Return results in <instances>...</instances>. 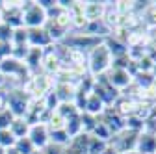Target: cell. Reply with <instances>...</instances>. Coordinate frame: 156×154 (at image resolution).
I'll return each instance as SVG.
<instances>
[{
	"label": "cell",
	"instance_id": "6da1fadb",
	"mask_svg": "<svg viewBox=\"0 0 156 154\" xmlns=\"http://www.w3.org/2000/svg\"><path fill=\"white\" fill-rule=\"evenodd\" d=\"M112 63H113V56L104 41L99 43L95 48H91L86 56V69H87V74L93 76V78L106 74L110 71Z\"/></svg>",
	"mask_w": 156,
	"mask_h": 154
},
{
	"label": "cell",
	"instance_id": "7a4b0ae2",
	"mask_svg": "<svg viewBox=\"0 0 156 154\" xmlns=\"http://www.w3.org/2000/svg\"><path fill=\"white\" fill-rule=\"evenodd\" d=\"M6 108L15 119H24L30 108V97L23 91V87L9 89L6 93Z\"/></svg>",
	"mask_w": 156,
	"mask_h": 154
},
{
	"label": "cell",
	"instance_id": "3957f363",
	"mask_svg": "<svg viewBox=\"0 0 156 154\" xmlns=\"http://www.w3.org/2000/svg\"><path fill=\"white\" fill-rule=\"evenodd\" d=\"M47 21H48L47 11L37 2H24V8H23V26L26 30L45 28Z\"/></svg>",
	"mask_w": 156,
	"mask_h": 154
},
{
	"label": "cell",
	"instance_id": "277c9868",
	"mask_svg": "<svg viewBox=\"0 0 156 154\" xmlns=\"http://www.w3.org/2000/svg\"><path fill=\"white\" fill-rule=\"evenodd\" d=\"M106 82L119 93H125L128 87H132L134 84V76L128 72V69H123V67H110V71L104 74Z\"/></svg>",
	"mask_w": 156,
	"mask_h": 154
},
{
	"label": "cell",
	"instance_id": "5b68a950",
	"mask_svg": "<svg viewBox=\"0 0 156 154\" xmlns=\"http://www.w3.org/2000/svg\"><path fill=\"white\" fill-rule=\"evenodd\" d=\"M93 93L104 102L106 108H112V106L115 104V100L121 97V93L115 91V89L106 82L104 74H102V76H97V78H95V82H93Z\"/></svg>",
	"mask_w": 156,
	"mask_h": 154
},
{
	"label": "cell",
	"instance_id": "8992f818",
	"mask_svg": "<svg viewBox=\"0 0 156 154\" xmlns=\"http://www.w3.org/2000/svg\"><path fill=\"white\" fill-rule=\"evenodd\" d=\"M138 136L140 132H134V130H128L125 128L121 134H117V136L112 138L110 145L117 150V152H130V150H136V141H138Z\"/></svg>",
	"mask_w": 156,
	"mask_h": 154
},
{
	"label": "cell",
	"instance_id": "52a82bcc",
	"mask_svg": "<svg viewBox=\"0 0 156 154\" xmlns=\"http://www.w3.org/2000/svg\"><path fill=\"white\" fill-rule=\"evenodd\" d=\"M28 139L32 141L35 150H45L50 143V132L48 126L45 123H35L30 124V132H28Z\"/></svg>",
	"mask_w": 156,
	"mask_h": 154
},
{
	"label": "cell",
	"instance_id": "ba28073f",
	"mask_svg": "<svg viewBox=\"0 0 156 154\" xmlns=\"http://www.w3.org/2000/svg\"><path fill=\"white\" fill-rule=\"evenodd\" d=\"M99 121L112 132V136H117V134H121V132L126 128L125 119H123L113 108H106V110L99 115Z\"/></svg>",
	"mask_w": 156,
	"mask_h": 154
},
{
	"label": "cell",
	"instance_id": "9c48e42d",
	"mask_svg": "<svg viewBox=\"0 0 156 154\" xmlns=\"http://www.w3.org/2000/svg\"><path fill=\"white\" fill-rule=\"evenodd\" d=\"M62 65H63V63H62V58H60V54L56 52L54 45L48 47V50H45L43 61H41V69L45 71V74H48V76H56L58 72H60Z\"/></svg>",
	"mask_w": 156,
	"mask_h": 154
},
{
	"label": "cell",
	"instance_id": "30bf717a",
	"mask_svg": "<svg viewBox=\"0 0 156 154\" xmlns=\"http://www.w3.org/2000/svg\"><path fill=\"white\" fill-rule=\"evenodd\" d=\"M136 152L156 154V134L149 130H141L138 136V141H136Z\"/></svg>",
	"mask_w": 156,
	"mask_h": 154
},
{
	"label": "cell",
	"instance_id": "8fae6325",
	"mask_svg": "<svg viewBox=\"0 0 156 154\" xmlns=\"http://www.w3.org/2000/svg\"><path fill=\"white\" fill-rule=\"evenodd\" d=\"M104 13H106V2H84V19L87 23H95V21H102L104 19Z\"/></svg>",
	"mask_w": 156,
	"mask_h": 154
},
{
	"label": "cell",
	"instance_id": "7c38bea8",
	"mask_svg": "<svg viewBox=\"0 0 156 154\" xmlns=\"http://www.w3.org/2000/svg\"><path fill=\"white\" fill-rule=\"evenodd\" d=\"M28 47H35V48H48V47H52V41H50L48 33L45 32V28L28 30Z\"/></svg>",
	"mask_w": 156,
	"mask_h": 154
},
{
	"label": "cell",
	"instance_id": "4fadbf2b",
	"mask_svg": "<svg viewBox=\"0 0 156 154\" xmlns=\"http://www.w3.org/2000/svg\"><path fill=\"white\" fill-rule=\"evenodd\" d=\"M43 56H45V48H35V47H30L28 48V54L24 58V65L26 69L32 72V74H37L39 67H41V61H43Z\"/></svg>",
	"mask_w": 156,
	"mask_h": 154
},
{
	"label": "cell",
	"instance_id": "5bb4252c",
	"mask_svg": "<svg viewBox=\"0 0 156 154\" xmlns=\"http://www.w3.org/2000/svg\"><path fill=\"white\" fill-rule=\"evenodd\" d=\"M140 21H141V26L145 28V32H149V33L156 32V2H149L145 6V9L140 13Z\"/></svg>",
	"mask_w": 156,
	"mask_h": 154
},
{
	"label": "cell",
	"instance_id": "9a60e30c",
	"mask_svg": "<svg viewBox=\"0 0 156 154\" xmlns=\"http://www.w3.org/2000/svg\"><path fill=\"white\" fill-rule=\"evenodd\" d=\"M106 110V106H104V102L97 97V95L91 91L89 95H87V99H86V108H84V113H89V115H93V117H99V115L102 113Z\"/></svg>",
	"mask_w": 156,
	"mask_h": 154
},
{
	"label": "cell",
	"instance_id": "2e32d148",
	"mask_svg": "<svg viewBox=\"0 0 156 154\" xmlns=\"http://www.w3.org/2000/svg\"><path fill=\"white\" fill-rule=\"evenodd\" d=\"M9 132L15 136V139L28 138V132H30V123H28L26 119H13V123L9 124Z\"/></svg>",
	"mask_w": 156,
	"mask_h": 154
},
{
	"label": "cell",
	"instance_id": "e0dca14e",
	"mask_svg": "<svg viewBox=\"0 0 156 154\" xmlns=\"http://www.w3.org/2000/svg\"><path fill=\"white\" fill-rule=\"evenodd\" d=\"M65 132H67V136H69L71 139H74L76 136H80V134H82V121H80V113L65 121Z\"/></svg>",
	"mask_w": 156,
	"mask_h": 154
},
{
	"label": "cell",
	"instance_id": "ac0fdd59",
	"mask_svg": "<svg viewBox=\"0 0 156 154\" xmlns=\"http://www.w3.org/2000/svg\"><path fill=\"white\" fill-rule=\"evenodd\" d=\"M97 119H99V117H97ZM91 136H93V138H97V139H101V141H106V143H110V141H112V138H113V136H112V132H110V130L101 123V121L97 123V126L91 130Z\"/></svg>",
	"mask_w": 156,
	"mask_h": 154
},
{
	"label": "cell",
	"instance_id": "d6986e66",
	"mask_svg": "<svg viewBox=\"0 0 156 154\" xmlns=\"http://www.w3.org/2000/svg\"><path fill=\"white\" fill-rule=\"evenodd\" d=\"M56 111L60 113V115H62V117H63L65 121L80 113V111H78V108L74 106V102H60V106H58V110H56Z\"/></svg>",
	"mask_w": 156,
	"mask_h": 154
},
{
	"label": "cell",
	"instance_id": "ffe728a7",
	"mask_svg": "<svg viewBox=\"0 0 156 154\" xmlns=\"http://www.w3.org/2000/svg\"><path fill=\"white\" fill-rule=\"evenodd\" d=\"M50 143L65 149V147L71 143V138L67 136V132H65V130H56V132H50Z\"/></svg>",
	"mask_w": 156,
	"mask_h": 154
},
{
	"label": "cell",
	"instance_id": "44dd1931",
	"mask_svg": "<svg viewBox=\"0 0 156 154\" xmlns=\"http://www.w3.org/2000/svg\"><path fill=\"white\" fill-rule=\"evenodd\" d=\"M11 45L13 47H21V45H28V30L24 26L15 28L13 30V37H11Z\"/></svg>",
	"mask_w": 156,
	"mask_h": 154
},
{
	"label": "cell",
	"instance_id": "7402d4cb",
	"mask_svg": "<svg viewBox=\"0 0 156 154\" xmlns=\"http://www.w3.org/2000/svg\"><path fill=\"white\" fill-rule=\"evenodd\" d=\"M47 126H48V132H56V130H65V119L62 117L58 111H54L50 117H48V123H47Z\"/></svg>",
	"mask_w": 156,
	"mask_h": 154
},
{
	"label": "cell",
	"instance_id": "603a6c76",
	"mask_svg": "<svg viewBox=\"0 0 156 154\" xmlns=\"http://www.w3.org/2000/svg\"><path fill=\"white\" fill-rule=\"evenodd\" d=\"M15 143H17V139H15V136L9 132V128H6V130H0V147L2 149H13L15 147Z\"/></svg>",
	"mask_w": 156,
	"mask_h": 154
},
{
	"label": "cell",
	"instance_id": "cb8c5ba5",
	"mask_svg": "<svg viewBox=\"0 0 156 154\" xmlns=\"http://www.w3.org/2000/svg\"><path fill=\"white\" fill-rule=\"evenodd\" d=\"M108 147L106 141H101V139H97L93 138L91 134H89V143H87V154H101L104 149Z\"/></svg>",
	"mask_w": 156,
	"mask_h": 154
},
{
	"label": "cell",
	"instance_id": "d4e9b609",
	"mask_svg": "<svg viewBox=\"0 0 156 154\" xmlns=\"http://www.w3.org/2000/svg\"><path fill=\"white\" fill-rule=\"evenodd\" d=\"M19 154H32L35 149H34V145H32V141L28 139V138H23V139H17V143H15V147H13Z\"/></svg>",
	"mask_w": 156,
	"mask_h": 154
},
{
	"label": "cell",
	"instance_id": "484cf974",
	"mask_svg": "<svg viewBox=\"0 0 156 154\" xmlns=\"http://www.w3.org/2000/svg\"><path fill=\"white\" fill-rule=\"evenodd\" d=\"M13 115L9 113V110L8 108H4V110H0V130H6V128H9V124L13 123Z\"/></svg>",
	"mask_w": 156,
	"mask_h": 154
},
{
	"label": "cell",
	"instance_id": "4316f807",
	"mask_svg": "<svg viewBox=\"0 0 156 154\" xmlns=\"http://www.w3.org/2000/svg\"><path fill=\"white\" fill-rule=\"evenodd\" d=\"M11 37H13V28L2 23L0 24V43H11Z\"/></svg>",
	"mask_w": 156,
	"mask_h": 154
},
{
	"label": "cell",
	"instance_id": "83f0119b",
	"mask_svg": "<svg viewBox=\"0 0 156 154\" xmlns=\"http://www.w3.org/2000/svg\"><path fill=\"white\" fill-rule=\"evenodd\" d=\"M11 56V43H0V61Z\"/></svg>",
	"mask_w": 156,
	"mask_h": 154
},
{
	"label": "cell",
	"instance_id": "f1b7e54d",
	"mask_svg": "<svg viewBox=\"0 0 156 154\" xmlns=\"http://www.w3.org/2000/svg\"><path fill=\"white\" fill-rule=\"evenodd\" d=\"M101 154H119V152H117V150H115V149H113V147H112V145L108 143V147H106V149H104V150H102Z\"/></svg>",
	"mask_w": 156,
	"mask_h": 154
},
{
	"label": "cell",
	"instance_id": "f546056e",
	"mask_svg": "<svg viewBox=\"0 0 156 154\" xmlns=\"http://www.w3.org/2000/svg\"><path fill=\"white\" fill-rule=\"evenodd\" d=\"M6 82H8V80H6V76L0 72V87H4V86H6Z\"/></svg>",
	"mask_w": 156,
	"mask_h": 154
},
{
	"label": "cell",
	"instance_id": "4dcf8cb0",
	"mask_svg": "<svg viewBox=\"0 0 156 154\" xmlns=\"http://www.w3.org/2000/svg\"><path fill=\"white\" fill-rule=\"evenodd\" d=\"M151 39H152V45H154V48H156V32L151 33Z\"/></svg>",
	"mask_w": 156,
	"mask_h": 154
},
{
	"label": "cell",
	"instance_id": "1f68e13d",
	"mask_svg": "<svg viewBox=\"0 0 156 154\" xmlns=\"http://www.w3.org/2000/svg\"><path fill=\"white\" fill-rule=\"evenodd\" d=\"M151 74H152V78L156 80V61H154V65H152V71H151Z\"/></svg>",
	"mask_w": 156,
	"mask_h": 154
},
{
	"label": "cell",
	"instance_id": "d6a6232c",
	"mask_svg": "<svg viewBox=\"0 0 156 154\" xmlns=\"http://www.w3.org/2000/svg\"><path fill=\"white\" fill-rule=\"evenodd\" d=\"M6 154H19V152H17L15 149H8V150H6Z\"/></svg>",
	"mask_w": 156,
	"mask_h": 154
},
{
	"label": "cell",
	"instance_id": "836d02e7",
	"mask_svg": "<svg viewBox=\"0 0 156 154\" xmlns=\"http://www.w3.org/2000/svg\"><path fill=\"white\" fill-rule=\"evenodd\" d=\"M121 154H140V152H136V150H130V152H121Z\"/></svg>",
	"mask_w": 156,
	"mask_h": 154
},
{
	"label": "cell",
	"instance_id": "e575fe53",
	"mask_svg": "<svg viewBox=\"0 0 156 154\" xmlns=\"http://www.w3.org/2000/svg\"><path fill=\"white\" fill-rule=\"evenodd\" d=\"M32 154H45V152H43V150H34Z\"/></svg>",
	"mask_w": 156,
	"mask_h": 154
},
{
	"label": "cell",
	"instance_id": "d590c367",
	"mask_svg": "<svg viewBox=\"0 0 156 154\" xmlns=\"http://www.w3.org/2000/svg\"><path fill=\"white\" fill-rule=\"evenodd\" d=\"M0 154H6V149H2V147H0Z\"/></svg>",
	"mask_w": 156,
	"mask_h": 154
},
{
	"label": "cell",
	"instance_id": "8d00e7d4",
	"mask_svg": "<svg viewBox=\"0 0 156 154\" xmlns=\"http://www.w3.org/2000/svg\"><path fill=\"white\" fill-rule=\"evenodd\" d=\"M0 24H2V11H0Z\"/></svg>",
	"mask_w": 156,
	"mask_h": 154
}]
</instances>
